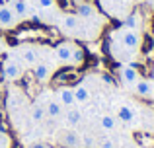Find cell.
<instances>
[{
    "instance_id": "cell-1",
    "label": "cell",
    "mask_w": 154,
    "mask_h": 148,
    "mask_svg": "<svg viewBox=\"0 0 154 148\" xmlns=\"http://www.w3.org/2000/svg\"><path fill=\"white\" fill-rule=\"evenodd\" d=\"M119 41H121V45L125 47V49H129V51H137L140 47V35H139V31L137 29H121L119 31Z\"/></svg>"
},
{
    "instance_id": "cell-2",
    "label": "cell",
    "mask_w": 154,
    "mask_h": 148,
    "mask_svg": "<svg viewBox=\"0 0 154 148\" xmlns=\"http://www.w3.org/2000/svg\"><path fill=\"white\" fill-rule=\"evenodd\" d=\"M2 78L8 80V82H16V80L22 78V66L18 65L12 59H6L2 62Z\"/></svg>"
},
{
    "instance_id": "cell-3",
    "label": "cell",
    "mask_w": 154,
    "mask_h": 148,
    "mask_svg": "<svg viewBox=\"0 0 154 148\" xmlns=\"http://www.w3.org/2000/svg\"><path fill=\"white\" fill-rule=\"evenodd\" d=\"M72 47H74L72 43H59V45L55 47V57L60 65L72 62Z\"/></svg>"
},
{
    "instance_id": "cell-4",
    "label": "cell",
    "mask_w": 154,
    "mask_h": 148,
    "mask_svg": "<svg viewBox=\"0 0 154 148\" xmlns=\"http://www.w3.org/2000/svg\"><path fill=\"white\" fill-rule=\"evenodd\" d=\"M63 117H64V123H66L70 129H76V127L82 123V111L76 105H72V107H66V109H64Z\"/></svg>"
},
{
    "instance_id": "cell-5",
    "label": "cell",
    "mask_w": 154,
    "mask_h": 148,
    "mask_svg": "<svg viewBox=\"0 0 154 148\" xmlns=\"http://www.w3.org/2000/svg\"><path fill=\"white\" fill-rule=\"evenodd\" d=\"M60 142L66 148H82V137H80V133H76V129L64 131L60 137Z\"/></svg>"
},
{
    "instance_id": "cell-6",
    "label": "cell",
    "mask_w": 154,
    "mask_h": 148,
    "mask_svg": "<svg viewBox=\"0 0 154 148\" xmlns=\"http://www.w3.org/2000/svg\"><path fill=\"white\" fill-rule=\"evenodd\" d=\"M45 111H47V117L49 119L59 121V119L63 117V113H64V107H63V103H60L59 99H49L47 105H45Z\"/></svg>"
},
{
    "instance_id": "cell-7",
    "label": "cell",
    "mask_w": 154,
    "mask_h": 148,
    "mask_svg": "<svg viewBox=\"0 0 154 148\" xmlns=\"http://www.w3.org/2000/svg\"><path fill=\"white\" fill-rule=\"evenodd\" d=\"M20 57H22V61H23L26 66H35L37 65V51H35V47H31V45H23L22 49H20Z\"/></svg>"
},
{
    "instance_id": "cell-8",
    "label": "cell",
    "mask_w": 154,
    "mask_h": 148,
    "mask_svg": "<svg viewBox=\"0 0 154 148\" xmlns=\"http://www.w3.org/2000/svg\"><path fill=\"white\" fill-rule=\"evenodd\" d=\"M117 119H121V123H125V125H133V123L137 121V113L133 111V107H129V105H119L117 107V115H115Z\"/></svg>"
},
{
    "instance_id": "cell-9",
    "label": "cell",
    "mask_w": 154,
    "mask_h": 148,
    "mask_svg": "<svg viewBox=\"0 0 154 148\" xmlns=\"http://www.w3.org/2000/svg\"><path fill=\"white\" fill-rule=\"evenodd\" d=\"M51 74H53L51 66L45 65V62H37V65L33 66V76H35L37 82H47V80L51 78Z\"/></svg>"
},
{
    "instance_id": "cell-10",
    "label": "cell",
    "mask_w": 154,
    "mask_h": 148,
    "mask_svg": "<svg viewBox=\"0 0 154 148\" xmlns=\"http://www.w3.org/2000/svg\"><path fill=\"white\" fill-rule=\"evenodd\" d=\"M16 23V16L10 6H0V27H12Z\"/></svg>"
},
{
    "instance_id": "cell-11",
    "label": "cell",
    "mask_w": 154,
    "mask_h": 148,
    "mask_svg": "<svg viewBox=\"0 0 154 148\" xmlns=\"http://www.w3.org/2000/svg\"><path fill=\"white\" fill-rule=\"evenodd\" d=\"M59 101L63 103V107H72V105H76L74 90H72V88H60V90H59Z\"/></svg>"
},
{
    "instance_id": "cell-12",
    "label": "cell",
    "mask_w": 154,
    "mask_h": 148,
    "mask_svg": "<svg viewBox=\"0 0 154 148\" xmlns=\"http://www.w3.org/2000/svg\"><path fill=\"white\" fill-rule=\"evenodd\" d=\"M29 117H31V121H33L35 125L43 123V121H45V117H47L45 107H43V105H39V103H35V105L31 107V111H29Z\"/></svg>"
},
{
    "instance_id": "cell-13",
    "label": "cell",
    "mask_w": 154,
    "mask_h": 148,
    "mask_svg": "<svg viewBox=\"0 0 154 148\" xmlns=\"http://www.w3.org/2000/svg\"><path fill=\"white\" fill-rule=\"evenodd\" d=\"M135 92L137 95H140V98H148V95L152 94V88H150V82L148 80H137L135 82Z\"/></svg>"
},
{
    "instance_id": "cell-14",
    "label": "cell",
    "mask_w": 154,
    "mask_h": 148,
    "mask_svg": "<svg viewBox=\"0 0 154 148\" xmlns=\"http://www.w3.org/2000/svg\"><path fill=\"white\" fill-rule=\"evenodd\" d=\"M121 78L127 84H135L139 80V72H137L135 66H121Z\"/></svg>"
},
{
    "instance_id": "cell-15",
    "label": "cell",
    "mask_w": 154,
    "mask_h": 148,
    "mask_svg": "<svg viewBox=\"0 0 154 148\" xmlns=\"http://www.w3.org/2000/svg\"><path fill=\"white\" fill-rule=\"evenodd\" d=\"M100 127H102L103 131H115V127H117V119H115V115H109V113H103L102 117H100Z\"/></svg>"
},
{
    "instance_id": "cell-16",
    "label": "cell",
    "mask_w": 154,
    "mask_h": 148,
    "mask_svg": "<svg viewBox=\"0 0 154 148\" xmlns=\"http://www.w3.org/2000/svg\"><path fill=\"white\" fill-rule=\"evenodd\" d=\"M10 8H12V12H14V16H16V18H20V20H23L27 16V4H26V0H14Z\"/></svg>"
},
{
    "instance_id": "cell-17",
    "label": "cell",
    "mask_w": 154,
    "mask_h": 148,
    "mask_svg": "<svg viewBox=\"0 0 154 148\" xmlns=\"http://www.w3.org/2000/svg\"><path fill=\"white\" fill-rule=\"evenodd\" d=\"M76 12H78V16H80V18H84V20H90V18H94V16L98 14V12H96V8L92 6L90 2H82Z\"/></svg>"
},
{
    "instance_id": "cell-18",
    "label": "cell",
    "mask_w": 154,
    "mask_h": 148,
    "mask_svg": "<svg viewBox=\"0 0 154 148\" xmlns=\"http://www.w3.org/2000/svg\"><path fill=\"white\" fill-rule=\"evenodd\" d=\"M74 99H76V103H88L90 92H88V88L84 86V84H78V86L74 88Z\"/></svg>"
},
{
    "instance_id": "cell-19",
    "label": "cell",
    "mask_w": 154,
    "mask_h": 148,
    "mask_svg": "<svg viewBox=\"0 0 154 148\" xmlns=\"http://www.w3.org/2000/svg\"><path fill=\"white\" fill-rule=\"evenodd\" d=\"M63 27L68 31V33H74V31L78 29V18H74L72 14H66L63 18Z\"/></svg>"
},
{
    "instance_id": "cell-20",
    "label": "cell",
    "mask_w": 154,
    "mask_h": 148,
    "mask_svg": "<svg viewBox=\"0 0 154 148\" xmlns=\"http://www.w3.org/2000/svg\"><path fill=\"white\" fill-rule=\"evenodd\" d=\"M139 23H140V18L137 14H131L127 20H125V27H127V29H137L139 31Z\"/></svg>"
},
{
    "instance_id": "cell-21",
    "label": "cell",
    "mask_w": 154,
    "mask_h": 148,
    "mask_svg": "<svg viewBox=\"0 0 154 148\" xmlns=\"http://www.w3.org/2000/svg\"><path fill=\"white\" fill-rule=\"evenodd\" d=\"M84 61V51L80 49L78 45L72 47V62H76V65H80V62Z\"/></svg>"
},
{
    "instance_id": "cell-22",
    "label": "cell",
    "mask_w": 154,
    "mask_h": 148,
    "mask_svg": "<svg viewBox=\"0 0 154 148\" xmlns=\"http://www.w3.org/2000/svg\"><path fill=\"white\" fill-rule=\"evenodd\" d=\"M8 144H10V138H8V134L4 133L2 129H0V146H4V148H8Z\"/></svg>"
},
{
    "instance_id": "cell-23",
    "label": "cell",
    "mask_w": 154,
    "mask_h": 148,
    "mask_svg": "<svg viewBox=\"0 0 154 148\" xmlns=\"http://www.w3.org/2000/svg\"><path fill=\"white\" fill-rule=\"evenodd\" d=\"M53 4H55V0H39L41 8H53Z\"/></svg>"
},
{
    "instance_id": "cell-24",
    "label": "cell",
    "mask_w": 154,
    "mask_h": 148,
    "mask_svg": "<svg viewBox=\"0 0 154 148\" xmlns=\"http://www.w3.org/2000/svg\"><path fill=\"white\" fill-rule=\"evenodd\" d=\"M100 148H115V146H113V140H111V138H105V140H102Z\"/></svg>"
},
{
    "instance_id": "cell-25",
    "label": "cell",
    "mask_w": 154,
    "mask_h": 148,
    "mask_svg": "<svg viewBox=\"0 0 154 148\" xmlns=\"http://www.w3.org/2000/svg\"><path fill=\"white\" fill-rule=\"evenodd\" d=\"M102 80H103L105 84H109V86H115V80H113L109 74H103V76H102Z\"/></svg>"
},
{
    "instance_id": "cell-26",
    "label": "cell",
    "mask_w": 154,
    "mask_h": 148,
    "mask_svg": "<svg viewBox=\"0 0 154 148\" xmlns=\"http://www.w3.org/2000/svg\"><path fill=\"white\" fill-rule=\"evenodd\" d=\"M29 148H49V144H45V142H35V144H31Z\"/></svg>"
},
{
    "instance_id": "cell-27",
    "label": "cell",
    "mask_w": 154,
    "mask_h": 148,
    "mask_svg": "<svg viewBox=\"0 0 154 148\" xmlns=\"http://www.w3.org/2000/svg\"><path fill=\"white\" fill-rule=\"evenodd\" d=\"M2 51H4V47H2V43H0V55H2Z\"/></svg>"
},
{
    "instance_id": "cell-28",
    "label": "cell",
    "mask_w": 154,
    "mask_h": 148,
    "mask_svg": "<svg viewBox=\"0 0 154 148\" xmlns=\"http://www.w3.org/2000/svg\"><path fill=\"white\" fill-rule=\"evenodd\" d=\"M0 148H4V146H0Z\"/></svg>"
}]
</instances>
